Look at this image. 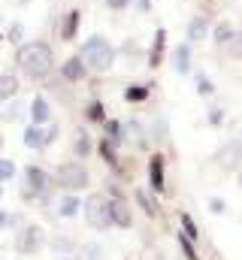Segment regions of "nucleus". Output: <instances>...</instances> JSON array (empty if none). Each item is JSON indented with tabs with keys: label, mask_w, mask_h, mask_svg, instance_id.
<instances>
[{
	"label": "nucleus",
	"mask_w": 242,
	"mask_h": 260,
	"mask_svg": "<svg viewBox=\"0 0 242 260\" xmlns=\"http://www.w3.org/2000/svg\"><path fill=\"white\" fill-rule=\"evenodd\" d=\"M79 24H82V12H79V9L64 12V18H60V24H58V37L64 43H73L76 34H79Z\"/></svg>",
	"instance_id": "f8f14e48"
},
{
	"label": "nucleus",
	"mask_w": 242,
	"mask_h": 260,
	"mask_svg": "<svg viewBox=\"0 0 242 260\" xmlns=\"http://www.w3.org/2000/svg\"><path fill=\"white\" fill-rule=\"evenodd\" d=\"M136 6H139L142 12H148V9H152V0H136Z\"/></svg>",
	"instance_id": "4c0bfd02"
},
{
	"label": "nucleus",
	"mask_w": 242,
	"mask_h": 260,
	"mask_svg": "<svg viewBox=\"0 0 242 260\" xmlns=\"http://www.w3.org/2000/svg\"><path fill=\"white\" fill-rule=\"evenodd\" d=\"M6 40L12 43V46H21V40H24V27L15 21V24H9V30H6Z\"/></svg>",
	"instance_id": "c756f323"
},
{
	"label": "nucleus",
	"mask_w": 242,
	"mask_h": 260,
	"mask_svg": "<svg viewBox=\"0 0 242 260\" xmlns=\"http://www.w3.org/2000/svg\"><path fill=\"white\" fill-rule=\"evenodd\" d=\"M55 182H58L60 188H67L70 194H76V191L88 188L91 176H88V170L79 160H67V164H60L58 170H55Z\"/></svg>",
	"instance_id": "7ed1b4c3"
},
{
	"label": "nucleus",
	"mask_w": 242,
	"mask_h": 260,
	"mask_svg": "<svg viewBox=\"0 0 242 260\" xmlns=\"http://www.w3.org/2000/svg\"><path fill=\"white\" fill-rule=\"evenodd\" d=\"M209 212H212V215H224V212H227V203H224L221 197H209Z\"/></svg>",
	"instance_id": "473e14b6"
},
{
	"label": "nucleus",
	"mask_w": 242,
	"mask_h": 260,
	"mask_svg": "<svg viewBox=\"0 0 242 260\" xmlns=\"http://www.w3.org/2000/svg\"><path fill=\"white\" fill-rule=\"evenodd\" d=\"M224 52H227V58H233V61H242V30H236V37L224 46Z\"/></svg>",
	"instance_id": "bb28decb"
},
{
	"label": "nucleus",
	"mask_w": 242,
	"mask_h": 260,
	"mask_svg": "<svg viewBox=\"0 0 242 260\" xmlns=\"http://www.w3.org/2000/svg\"><path fill=\"white\" fill-rule=\"evenodd\" d=\"M124 55H130V58L139 55V46H133V40H127V43H124Z\"/></svg>",
	"instance_id": "c9c22d12"
},
{
	"label": "nucleus",
	"mask_w": 242,
	"mask_h": 260,
	"mask_svg": "<svg viewBox=\"0 0 242 260\" xmlns=\"http://www.w3.org/2000/svg\"><path fill=\"white\" fill-rule=\"evenodd\" d=\"M60 260H73V257H60Z\"/></svg>",
	"instance_id": "a19ab883"
},
{
	"label": "nucleus",
	"mask_w": 242,
	"mask_h": 260,
	"mask_svg": "<svg viewBox=\"0 0 242 260\" xmlns=\"http://www.w3.org/2000/svg\"><path fill=\"white\" fill-rule=\"evenodd\" d=\"M15 176V164L12 160H0V182H9Z\"/></svg>",
	"instance_id": "72a5a7b5"
},
{
	"label": "nucleus",
	"mask_w": 242,
	"mask_h": 260,
	"mask_svg": "<svg viewBox=\"0 0 242 260\" xmlns=\"http://www.w3.org/2000/svg\"><path fill=\"white\" fill-rule=\"evenodd\" d=\"M79 58L85 61L88 73H109L115 67L118 52H115V46L106 37H88L82 43V49H79Z\"/></svg>",
	"instance_id": "f03ea898"
},
{
	"label": "nucleus",
	"mask_w": 242,
	"mask_h": 260,
	"mask_svg": "<svg viewBox=\"0 0 242 260\" xmlns=\"http://www.w3.org/2000/svg\"><path fill=\"white\" fill-rule=\"evenodd\" d=\"M58 73H60V82H70V85H79V82L88 79V67H85V61H82L79 55L67 58V61L60 64Z\"/></svg>",
	"instance_id": "6e6552de"
},
{
	"label": "nucleus",
	"mask_w": 242,
	"mask_h": 260,
	"mask_svg": "<svg viewBox=\"0 0 242 260\" xmlns=\"http://www.w3.org/2000/svg\"><path fill=\"white\" fill-rule=\"evenodd\" d=\"M79 209H82V200H79L76 194L60 197V203H58V215L60 218H73V215H79Z\"/></svg>",
	"instance_id": "4be33fe9"
},
{
	"label": "nucleus",
	"mask_w": 242,
	"mask_h": 260,
	"mask_svg": "<svg viewBox=\"0 0 242 260\" xmlns=\"http://www.w3.org/2000/svg\"><path fill=\"white\" fill-rule=\"evenodd\" d=\"M24 179H27V191H24V197L46 194V191H49V185H52L49 173H46V170H40V167H27V170H24Z\"/></svg>",
	"instance_id": "1a4fd4ad"
},
{
	"label": "nucleus",
	"mask_w": 242,
	"mask_h": 260,
	"mask_svg": "<svg viewBox=\"0 0 242 260\" xmlns=\"http://www.w3.org/2000/svg\"><path fill=\"white\" fill-rule=\"evenodd\" d=\"M179 221H182V233H185L188 239H194V242H197V239H200V230H197V221H194V218H191L188 212H182V215H179Z\"/></svg>",
	"instance_id": "a878e982"
},
{
	"label": "nucleus",
	"mask_w": 242,
	"mask_h": 260,
	"mask_svg": "<svg viewBox=\"0 0 242 260\" xmlns=\"http://www.w3.org/2000/svg\"><path fill=\"white\" fill-rule=\"evenodd\" d=\"M206 121H209L212 127H221V124H224V109H221V106H212L209 115H206Z\"/></svg>",
	"instance_id": "2f4dec72"
},
{
	"label": "nucleus",
	"mask_w": 242,
	"mask_h": 260,
	"mask_svg": "<svg viewBox=\"0 0 242 260\" xmlns=\"http://www.w3.org/2000/svg\"><path fill=\"white\" fill-rule=\"evenodd\" d=\"M18 94V76L15 73H0V103L12 100Z\"/></svg>",
	"instance_id": "a211bd4d"
},
{
	"label": "nucleus",
	"mask_w": 242,
	"mask_h": 260,
	"mask_svg": "<svg viewBox=\"0 0 242 260\" xmlns=\"http://www.w3.org/2000/svg\"><path fill=\"white\" fill-rule=\"evenodd\" d=\"M18 3H27V0H18Z\"/></svg>",
	"instance_id": "79ce46f5"
},
{
	"label": "nucleus",
	"mask_w": 242,
	"mask_h": 260,
	"mask_svg": "<svg viewBox=\"0 0 242 260\" xmlns=\"http://www.w3.org/2000/svg\"><path fill=\"white\" fill-rule=\"evenodd\" d=\"M82 209H85V221L94 230H106L112 224V218H109V197L106 194H91L82 203Z\"/></svg>",
	"instance_id": "20e7f679"
},
{
	"label": "nucleus",
	"mask_w": 242,
	"mask_h": 260,
	"mask_svg": "<svg viewBox=\"0 0 242 260\" xmlns=\"http://www.w3.org/2000/svg\"><path fill=\"white\" fill-rule=\"evenodd\" d=\"M170 61H173V70H176L179 76H188V73H191V43H179V46L173 49Z\"/></svg>",
	"instance_id": "2eb2a0df"
},
{
	"label": "nucleus",
	"mask_w": 242,
	"mask_h": 260,
	"mask_svg": "<svg viewBox=\"0 0 242 260\" xmlns=\"http://www.w3.org/2000/svg\"><path fill=\"white\" fill-rule=\"evenodd\" d=\"M179 248H182V254H185V260H200L197 248H194V239H188L185 233H179Z\"/></svg>",
	"instance_id": "cd10ccee"
},
{
	"label": "nucleus",
	"mask_w": 242,
	"mask_h": 260,
	"mask_svg": "<svg viewBox=\"0 0 242 260\" xmlns=\"http://www.w3.org/2000/svg\"><path fill=\"white\" fill-rule=\"evenodd\" d=\"M148 188H152V194L167 191V157H164V151H155L148 157Z\"/></svg>",
	"instance_id": "423d86ee"
},
{
	"label": "nucleus",
	"mask_w": 242,
	"mask_h": 260,
	"mask_svg": "<svg viewBox=\"0 0 242 260\" xmlns=\"http://www.w3.org/2000/svg\"><path fill=\"white\" fill-rule=\"evenodd\" d=\"M15 64H18V70H21L27 79L43 82V79H49V73L55 70V52H52V46L43 43V40L21 43V46L15 49Z\"/></svg>",
	"instance_id": "f257e3e1"
},
{
	"label": "nucleus",
	"mask_w": 242,
	"mask_h": 260,
	"mask_svg": "<svg viewBox=\"0 0 242 260\" xmlns=\"http://www.w3.org/2000/svg\"><path fill=\"white\" fill-rule=\"evenodd\" d=\"M52 248H55L58 254H70V251H73L76 245H73V239H64V236H55V239H52Z\"/></svg>",
	"instance_id": "7c9ffc66"
},
{
	"label": "nucleus",
	"mask_w": 242,
	"mask_h": 260,
	"mask_svg": "<svg viewBox=\"0 0 242 260\" xmlns=\"http://www.w3.org/2000/svg\"><path fill=\"white\" fill-rule=\"evenodd\" d=\"M103 3H106L109 9H115V12H124V9H127L133 0H103Z\"/></svg>",
	"instance_id": "f704fd0d"
},
{
	"label": "nucleus",
	"mask_w": 242,
	"mask_h": 260,
	"mask_svg": "<svg viewBox=\"0 0 242 260\" xmlns=\"http://www.w3.org/2000/svg\"><path fill=\"white\" fill-rule=\"evenodd\" d=\"M103 127H106V139H112L115 145L124 142V124H121V121H115V118L109 121V118H106V121H103Z\"/></svg>",
	"instance_id": "393cba45"
},
{
	"label": "nucleus",
	"mask_w": 242,
	"mask_h": 260,
	"mask_svg": "<svg viewBox=\"0 0 242 260\" xmlns=\"http://www.w3.org/2000/svg\"><path fill=\"white\" fill-rule=\"evenodd\" d=\"M52 121V106H49V100L43 97V94H37L34 100H31V124H49Z\"/></svg>",
	"instance_id": "4468645a"
},
{
	"label": "nucleus",
	"mask_w": 242,
	"mask_h": 260,
	"mask_svg": "<svg viewBox=\"0 0 242 260\" xmlns=\"http://www.w3.org/2000/svg\"><path fill=\"white\" fill-rule=\"evenodd\" d=\"M236 37V27H233V21H218V24H212V43L218 46V49H224L230 40Z\"/></svg>",
	"instance_id": "dca6fc26"
},
{
	"label": "nucleus",
	"mask_w": 242,
	"mask_h": 260,
	"mask_svg": "<svg viewBox=\"0 0 242 260\" xmlns=\"http://www.w3.org/2000/svg\"><path fill=\"white\" fill-rule=\"evenodd\" d=\"M24 145L27 148H46L49 142H46V127L43 124H31V127L24 130Z\"/></svg>",
	"instance_id": "6ab92c4d"
},
{
	"label": "nucleus",
	"mask_w": 242,
	"mask_h": 260,
	"mask_svg": "<svg viewBox=\"0 0 242 260\" xmlns=\"http://www.w3.org/2000/svg\"><path fill=\"white\" fill-rule=\"evenodd\" d=\"M109 218H112V224L115 227H133V212H130V206H127V200L121 194L109 197Z\"/></svg>",
	"instance_id": "9d476101"
},
{
	"label": "nucleus",
	"mask_w": 242,
	"mask_h": 260,
	"mask_svg": "<svg viewBox=\"0 0 242 260\" xmlns=\"http://www.w3.org/2000/svg\"><path fill=\"white\" fill-rule=\"evenodd\" d=\"M73 151H76V157H79V160H85V157L94 151V145H91V136L79 130V133H76V142H73Z\"/></svg>",
	"instance_id": "b1692460"
},
{
	"label": "nucleus",
	"mask_w": 242,
	"mask_h": 260,
	"mask_svg": "<svg viewBox=\"0 0 242 260\" xmlns=\"http://www.w3.org/2000/svg\"><path fill=\"white\" fill-rule=\"evenodd\" d=\"M133 200L139 203V209H142L148 218H158V200H155V194H152V191L136 188V191H133Z\"/></svg>",
	"instance_id": "f3484780"
},
{
	"label": "nucleus",
	"mask_w": 242,
	"mask_h": 260,
	"mask_svg": "<svg viewBox=\"0 0 242 260\" xmlns=\"http://www.w3.org/2000/svg\"><path fill=\"white\" fill-rule=\"evenodd\" d=\"M43 245V230L37 224H27L18 236H15V251L18 254H37Z\"/></svg>",
	"instance_id": "0eeeda50"
},
{
	"label": "nucleus",
	"mask_w": 242,
	"mask_h": 260,
	"mask_svg": "<svg viewBox=\"0 0 242 260\" xmlns=\"http://www.w3.org/2000/svg\"><path fill=\"white\" fill-rule=\"evenodd\" d=\"M185 37H188V43H191V46H197V43L209 40V15H203V12H200V15H191Z\"/></svg>",
	"instance_id": "9b49d317"
},
{
	"label": "nucleus",
	"mask_w": 242,
	"mask_h": 260,
	"mask_svg": "<svg viewBox=\"0 0 242 260\" xmlns=\"http://www.w3.org/2000/svg\"><path fill=\"white\" fill-rule=\"evenodd\" d=\"M85 121L88 124H103L106 121V106L94 97V100H88V106H85Z\"/></svg>",
	"instance_id": "aec40b11"
},
{
	"label": "nucleus",
	"mask_w": 242,
	"mask_h": 260,
	"mask_svg": "<svg viewBox=\"0 0 242 260\" xmlns=\"http://www.w3.org/2000/svg\"><path fill=\"white\" fill-rule=\"evenodd\" d=\"M152 82H145V85H127V91H124V100L127 103H142V100H148V94H152Z\"/></svg>",
	"instance_id": "412c9836"
},
{
	"label": "nucleus",
	"mask_w": 242,
	"mask_h": 260,
	"mask_svg": "<svg viewBox=\"0 0 242 260\" xmlns=\"http://www.w3.org/2000/svg\"><path fill=\"white\" fill-rule=\"evenodd\" d=\"M0 197H3V185H0Z\"/></svg>",
	"instance_id": "ea45409f"
},
{
	"label": "nucleus",
	"mask_w": 242,
	"mask_h": 260,
	"mask_svg": "<svg viewBox=\"0 0 242 260\" xmlns=\"http://www.w3.org/2000/svg\"><path fill=\"white\" fill-rule=\"evenodd\" d=\"M239 188H242V170H239Z\"/></svg>",
	"instance_id": "58836bf2"
},
{
	"label": "nucleus",
	"mask_w": 242,
	"mask_h": 260,
	"mask_svg": "<svg viewBox=\"0 0 242 260\" xmlns=\"http://www.w3.org/2000/svg\"><path fill=\"white\" fill-rule=\"evenodd\" d=\"M100 154H103V160H106L109 167H118V164H121V157H118V145H115L112 139H106V136L100 139Z\"/></svg>",
	"instance_id": "5701e85b"
},
{
	"label": "nucleus",
	"mask_w": 242,
	"mask_h": 260,
	"mask_svg": "<svg viewBox=\"0 0 242 260\" xmlns=\"http://www.w3.org/2000/svg\"><path fill=\"white\" fill-rule=\"evenodd\" d=\"M97 254H100V248H97V245H91V248H85V260H100Z\"/></svg>",
	"instance_id": "e433bc0d"
},
{
	"label": "nucleus",
	"mask_w": 242,
	"mask_h": 260,
	"mask_svg": "<svg viewBox=\"0 0 242 260\" xmlns=\"http://www.w3.org/2000/svg\"><path fill=\"white\" fill-rule=\"evenodd\" d=\"M215 167L224 173H239L242 170V139H227L215 151Z\"/></svg>",
	"instance_id": "39448f33"
},
{
	"label": "nucleus",
	"mask_w": 242,
	"mask_h": 260,
	"mask_svg": "<svg viewBox=\"0 0 242 260\" xmlns=\"http://www.w3.org/2000/svg\"><path fill=\"white\" fill-rule=\"evenodd\" d=\"M197 94H200V97H212V94H215V85H212V79H206L203 73L197 76Z\"/></svg>",
	"instance_id": "c85d7f7f"
},
{
	"label": "nucleus",
	"mask_w": 242,
	"mask_h": 260,
	"mask_svg": "<svg viewBox=\"0 0 242 260\" xmlns=\"http://www.w3.org/2000/svg\"><path fill=\"white\" fill-rule=\"evenodd\" d=\"M164 52H167V30H164V27H158V30H155V40H152V49H148V58H145V61H148V70H158V67H161V61H164Z\"/></svg>",
	"instance_id": "ddd939ff"
}]
</instances>
